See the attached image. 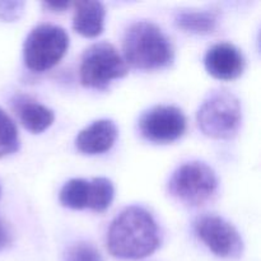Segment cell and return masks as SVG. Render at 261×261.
Here are the masks:
<instances>
[{
  "label": "cell",
  "mask_w": 261,
  "mask_h": 261,
  "mask_svg": "<svg viewBox=\"0 0 261 261\" xmlns=\"http://www.w3.org/2000/svg\"><path fill=\"white\" fill-rule=\"evenodd\" d=\"M43 8L47 10H50V12H63V10H65L66 8L70 7V3L65 2V3H51V2H47V3H42Z\"/></svg>",
  "instance_id": "cell-20"
},
{
  "label": "cell",
  "mask_w": 261,
  "mask_h": 261,
  "mask_svg": "<svg viewBox=\"0 0 261 261\" xmlns=\"http://www.w3.org/2000/svg\"><path fill=\"white\" fill-rule=\"evenodd\" d=\"M204 64L212 76L221 81H232L244 73L245 58L233 43L219 42L206 51Z\"/></svg>",
  "instance_id": "cell-9"
},
{
  "label": "cell",
  "mask_w": 261,
  "mask_h": 261,
  "mask_svg": "<svg viewBox=\"0 0 261 261\" xmlns=\"http://www.w3.org/2000/svg\"><path fill=\"white\" fill-rule=\"evenodd\" d=\"M194 228L199 239L217 256L224 259L241 256L244 250L241 236L239 231L222 217L216 214L200 217L194 224Z\"/></svg>",
  "instance_id": "cell-7"
},
{
  "label": "cell",
  "mask_w": 261,
  "mask_h": 261,
  "mask_svg": "<svg viewBox=\"0 0 261 261\" xmlns=\"http://www.w3.org/2000/svg\"><path fill=\"white\" fill-rule=\"evenodd\" d=\"M117 127L114 121L101 119L84 127L75 138V147L83 154H101L107 152L115 144Z\"/></svg>",
  "instance_id": "cell-10"
},
{
  "label": "cell",
  "mask_w": 261,
  "mask_h": 261,
  "mask_svg": "<svg viewBox=\"0 0 261 261\" xmlns=\"http://www.w3.org/2000/svg\"><path fill=\"white\" fill-rule=\"evenodd\" d=\"M65 261H103V257L93 245L78 242L66 250Z\"/></svg>",
  "instance_id": "cell-17"
},
{
  "label": "cell",
  "mask_w": 261,
  "mask_h": 261,
  "mask_svg": "<svg viewBox=\"0 0 261 261\" xmlns=\"http://www.w3.org/2000/svg\"><path fill=\"white\" fill-rule=\"evenodd\" d=\"M115 189L111 181L106 177H96L89 181L88 205L94 212H105L114 200Z\"/></svg>",
  "instance_id": "cell-15"
},
{
  "label": "cell",
  "mask_w": 261,
  "mask_h": 261,
  "mask_svg": "<svg viewBox=\"0 0 261 261\" xmlns=\"http://www.w3.org/2000/svg\"><path fill=\"white\" fill-rule=\"evenodd\" d=\"M105 15L106 9L101 2L83 0L74 3V30L84 37H96L103 31Z\"/></svg>",
  "instance_id": "cell-12"
},
{
  "label": "cell",
  "mask_w": 261,
  "mask_h": 261,
  "mask_svg": "<svg viewBox=\"0 0 261 261\" xmlns=\"http://www.w3.org/2000/svg\"><path fill=\"white\" fill-rule=\"evenodd\" d=\"M24 2L19 0H5L0 2V19L4 22H13L19 19L24 12Z\"/></svg>",
  "instance_id": "cell-18"
},
{
  "label": "cell",
  "mask_w": 261,
  "mask_h": 261,
  "mask_svg": "<svg viewBox=\"0 0 261 261\" xmlns=\"http://www.w3.org/2000/svg\"><path fill=\"white\" fill-rule=\"evenodd\" d=\"M124 60L140 70H155L170 65L175 51L170 38L155 23L134 22L125 31L122 40Z\"/></svg>",
  "instance_id": "cell-2"
},
{
  "label": "cell",
  "mask_w": 261,
  "mask_h": 261,
  "mask_svg": "<svg viewBox=\"0 0 261 261\" xmlns=\"http://www.w3.org/2000/svg\"><path fill=\"white\" fill-rule=\"evenodd\" d=\"M175 23L178 28L195 35H208L217 28L218 17L212 10L188 9L176 14Z\"/></svg>",
  "instance_id": "cell-13"
},
{
  "label": "cell",
  "mask_w": 261,
  "mask_h": 261,
  "mask_svg": "<svg viewBox=\"0 0 261 261\" xmlns=\"http://www.w3.org/2000/svg\"><path fill=\"white\" fill-rule=\"evenodd\" d=\"M186 117L176 106L161 105L145 111L139 119V132L148 142L168 144L184 135Z\"/></svg>",
  "instance_id": "cell-8"
},
{
  "label": "cell",
  "mask_w": 261,
  "mask_h": 261,
  "mask_svg": "<svg viewBox=\"0 0 261 261\" xmlns=\"http://www.w3.org/2000/svg\"><path fill=\"white\" fill-rule=\"evenodd\" d=\"M161 244L160 229L147 209L125 208L112 221L107 232V249L114 257L139 260L152 255Z\"/></svg>",
  "instance_id": "cell-1"
},
{
  "label": "cell",
  "mask_w": 261,
  "mask_h": 261,
  "mask_svg": "<svg viewBox=\"0 0 261 261\" xmlns=\"http://www.w3.org/2000/svg\"><path fill=\"white\" fill-rule=\"evenodd\" d=\"M218 188L217 175L200 161L184 163L171 176L168 193L185 205L199 206L209 200Z\"/></svg>",
  "instance_id": "cell-4"
},
{
  "label": "cell",
  "mask_w": 261,
  "mask_h": 261,
  "mask_svg": "<svg viewBox=\"0 0 261 261\" xmlns=\"http://www.w3.org/2000/svg\"><path fill=\"white\" fill-rule=\"evenodd\" d=\"M240 99L227 89L213 91L198 111V125L203 134L213 139H231L241 126Z\"/></svg>",
  "instance_id": "cell-3"
},
{
  "label": "cell",
  "mask_w": 261,
  "mask_h": 261,
  "mask_svg": "<svg viewBox=\"0 0 261 261\" xmlns=\"http://www.w3.org/2000/svg\"><path fill=\"white\" fill-rule=\"evenodd\" d=\"M69 46L65 30L59 25L38 24L28 33L23 45V59L30 70H48L61 60Z\"/></svg>",
  "instance_id": "cell-6"
},
{
  "label": "cell",
  "mask_w": 261,
  "mask_h": 261,
  "mask_svg": "<svg viewBox=\"0 0 261 261\" xmlns=\"http://www.w3.org/2000/svg\"><path fill=\"white\" fill-rule=\"evenodd\" d=\"M127 74V64L112 43L101 41L89 46L82 55L79 76L84 87L106 88L114 79Z\"/></svg>",
  "instance_id": "cell-5"
},
{
  "label": "cell",
  "mask_w": 261,
  "mask_h": 261,
  "mask_svg": "<svg viewBox=\"0 0 261 261\" xmlns=\"http://www.w3.org/2000/svg\"><path fill=\"white\" fill-rule=\"evenodd\" d=\"M12 244V233L7 224L0 219V252Z\"/></svg>",
  "instance_id": "cell-19"
},
{
  "label": "cell",
  "mask_w": 261,
  "mask_h": 261,
  "mask_svg": "<svg viewBox=\"0 0 261 261\" xmlns=\"http://www.w3.org/2000/svg\"><path fill=\"white\" fill-rule=\"evenodd\" d=\"M19 134L14 121L0 109V158L13 154L19 149Z\"/></svg>",
  "instance_id": "cell-16"
},
{
  "label": "cell",
  "mask_w": 261,
  "mask_h": 261,
  "mask_svg": "<svg viewBox=\"0 0 261 261\" xmlns=\"http://www.w3.org/2000/svg\"><path fill=\"white\" fill-rule=\"evenodd\" d=\"M13 110L23 126L33 134L45 132L55 120L53 110L24 94H18L13 98Z\"/></svg>",
  "instance_id": "cell-11"
},
{
  "label": "cell",
  "mask_w": 261,
  "mask_h": 261,
  "mask_svg": "<svg viewBox=\"0 0 261 261\" xmlns=\"http://www.w3.org/2000/svg\"><path fill=\"white\" fill-rule=\"evenodd\" d=\"M89 181L84 178H71L61 188L59 200L70 209H84L88 205Z\"/></svg>",
  "instance_id": "cell-14"
}]
</instances>
